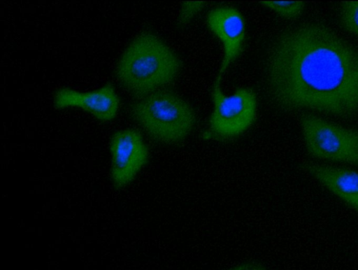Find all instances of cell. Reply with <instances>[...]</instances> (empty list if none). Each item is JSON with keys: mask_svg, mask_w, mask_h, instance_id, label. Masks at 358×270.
Returning a JSON list of instances; mask_svg holds the SVG:
<instances>
[{"mask_svg": "<svg viewBox=\"0 0 358 270\" xmlns=\"http://www.w3.org/2000/svg\"><path fill=\"white\" fill-rule=\"evenodd\" d=\"M267 73L271 96L285 110L358 115V48L323 24L304 23L279 34Z\"/></svg>", "mask_w": 358, "mask_h": 270, "instance_id": "obj_1", "label": "cell"}, {"mask_svg": "<svg viewBox=\"0 0 358 270\" xmlns=\"http://www.w3.org/2000/svg\"><path fill=\"white\" fill-rule=\"evenodd\" d=\"M180 62L159 38L150 33L137 36L118 61L116 76L136 97H146L177 77Z\"/></svg>", "mask_w": 358, "mask_h": 270, "instance_id": "obj_2", "label": "cell"}, {"mask_svg": "<svg viewBox=\"0 0 358 270\" xmlns=\"http://www.w3.org/2000/svg\"><path fill=\"white\" fill-rule=\"evenodd\" d=\"M132 117L155 140L175 143L184 140L194 126L189 104L169 91H155L131 106Z\"/></svg>", "mask_w": 358, "mask_h": 270, "instance_id": "obj_3", "label": "cell"}, {"mask_svg": "<svg viewBox=\"0 0 358 270\" xmlns=\"http://www.w3.org/2000/svg\"><path fill=\"white\" fill-rule=\"evenodd\" d=\"M300 126L306 150L319 159L358 166V130L306 114Z\"/></svg>", "mask_w": 358, "mask_h": 270, "instance_id": "obj_4", "label": "cell"}, {"mask_svg": "<svg viewBox=\"0 0 358 270\" xmlns=\"http://www.w3.org/2000/svg\"><path fill=\"white\" fill-rule=\"evenodd\" d=\"M217 78L212 90L213 110L209 118L210 132L221 138H230L245 132L255 122L257 101L250 88H240L225 94Z\"/></svg>", "mask_w": 358, "mask_h": 270, "instance_id": "obj_5", "label": "cell"}, {"mask_svg": "<svg viewBox=\"0 0 358 270\" xmlns=\"http://www.w3.org/2000/svg\"><path fill=\"white\" fill-rule=\"evenodd\" d=\"M111 180L117 189L130 183L147 163L148 150L142 136L134 129L116 132L110 141Z\"/></svg>", "mask_w": 358, "mask_h": 270, "instance_id": "obj_6", "label": "cell"}, {"mask_svg": "<svg viewBox=\"0 0 358 270\" xmlns=\"http://www.w3.org/2000/svg\"><path fill=\"white\" fill-rule=\"evenodd\" d=\"M210 30L223 45V59L219 76L227 70L240 55L245 36V24L241 12L236 8L221 6L210 10L206 17Z\"/></svg>", "mask_w": 358, "mask_h": 270, "instance_id": "obj_7", "label": "cell"}, {"mask_svg": "<svg viewBox=\"0 0 358 270\" xmlns=\"http://www.w3.org/2000/svg\"><path fill=\"white\" fill-rule=\"evenodd\" d=\"M119 104V98L110 84L86 92L62 88L57 91L54 96L56 108L79 107L90 112L101 122L110 121L115 118Z\"/></svg>", "mask_w": 358, "mask_h": 270, "instance_id": "obj_8", "label": "cell"}, {"mask_svg": "<svg viewBox=\"0 0 358 270\" xmlns=\"http://www.w3.org/2000/svg\"><path fill=\"white\" fill-rule=\"evenodd\" d=\"M307 173L329 192L358 211V172L317 163L304 166Z\"/></svg>", "mask_w": 358, "mask_h": 270, "instance_id": "obj_9", "label": "cell"}, {"mask_svg": "<svg viewBox=\"0 0 358 270\" xmlns=\"http://www.w3.org/2000/svg\"><path fill=\"white\" fill-rule=\"evenodd\" d=\"M260 4L287 19L297 17L305 8L302 1H262Z\"/></svg>", "mask_w": 358, "mask_h": 270, "instance_id": "obj_10", "label": "cell"}, {"mask_svg": "<svg viewBox=\"0 0 358 270\" xmlns=\"http://www.w3.org/2000/svg\"><path fill=\"white\" fill-rule=\"evenodd\" d=\"M340 20L345 29L358 36V1L341 3Z\"/></svg>", "mask_w": 358, "mask_h": 270, "instance_id": "obj_11", "label": "cell"}, {"mask_svg": "<svg viewBox=\"0 0 358 270\" xmlns=\"http://www.w3.org/2000/svg\"><path fill=\"white\" fill-rule=\"evenodd\" d=\"M203 1L183 2L178 15V24L181 26L187 24L206 6Z\"/></svg>", "mask_w": 358, "mask_h": 270, "instance_id": "obj_12", "label": "cell"}, {"mask_svg": "<svg viewBox=\"0 0 358 270\" xmlns=\"http://www.w3.org/2000/svg\"><path fill=\"white\" fill-rule=\"evenodd\" d=\"M227 270H266L262 265L254 262H245L237 264Z\"/></svg>", "mask_w": 358, "mask_h": 270, "instance_id": "obj_13", "label": "cell"}]
</instances>
